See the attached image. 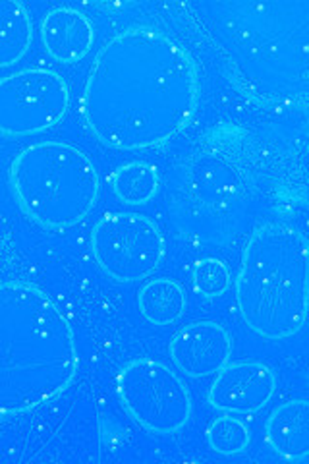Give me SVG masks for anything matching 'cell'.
Masks as SVG:
<instances>
[{"instance_id":"obj_1","label":"cell","mask_w":309,"mask_h":464,"mask_svg":"<svg viewBox=\"0 0 309 464\" xmlns=\"http://www.w3.org/2000/svg\"><path fill=\"white\" fill-rule=\"evenodd\" d=\"M198 101V68L189 53L159 29L131 27L97 53L82 114L109 148L145 150L179 136Z\"/></svg>"},{"instance_id":"obj_2","label":"cell","mask_w":309,"mask_h":464,"mask_svg":"<svg viewBox=\"0 0 309 464\" xmlns=\"http://www.w3.org/2000/svg\"><path fill=\"white\" fill-rule=\"evenodd\" d=\"M186 10L244 95L276 111L305 107L309 0H199Z\"/></svg>"},{"instance_id":"obj_3","label":"cell","mask_w":309,"mask_h":464,"mask_svg":"<svg viewBox=\"0 0 309 464\" xmlns=\"http://www.w3.org/2000/svg\"><path fill=\"white\" fill-rule=\"evenodd\" d=\"M78 366L76 335L47 293L22 281L0 285V414L61 395Z\"/></svg>"},{"instance_id":"obj_4","label":"cell","mask_w":309,"mask_h":464,"mask_svg":"<svg viewBox=\"0 0 309 464\" xmlns=\"http://www.w3.org/2000/svg\"><path fill=\"white\" fill-rule=\"evenodd\" d=\"M309 244L283 223L257 228L247 240L237 281L238 308L249 329L265 339L296 335L307 314Z\"/></svg>"},{"instance_id":"obj_5","label":"cell","mask_w":309,"mask_h":464,"mask_svg":"<svg viewBox=\"0 0 309 464\" xmlns=\"http://www.w3.org/2000/svg\"><path fill=\"white\" fill-rule=\"evenodd\" d=\"M256 198L257 182L246 159L227 143H209L180 165L169 208L189 242L225 244L246 228Z\"/></svg>"},{"instance_id":"obj_6","label":"cell","mask_w":309,"mask_h":464,"mask_svg":"<svg viewBox=\"0 0 309 464\" xmlns=\"http://www.w3.org/2000/svg\"><path fill=\"white\" fill-rule=\"evenodd\" d=\"M12 190L29 219L68 228L85 219L99 198V172L76 145L41 141L24 150L10 169Z\"/></svg>"},{"instance_id":"obj_7","label":"cell","mask_w":309,"mask_h":464,"mask_svg":"<svg viewBox=\"0 0 309 464\" xmlns=\"http://www.w3.org/2000/svg\"><path fill=\"white\" fill-rule=\"evenodd\" d=\"M116 387L128 414L147 431L159 435L174 433L189 420V391L163 362H130L121 370Z\"/></svg>"},{"instance_id":"obj_8","label":"cell","mask_w":309,"mask_h":464,"mask_svg":"<svg viewBox=\"0 0 309 464\" xmlns=\"http://www.w3.org/2000/svg\"><path fill=\"white\" fill-rule=\"evenodd\" d=\"M92 250L109 277L134 283L150 277L165 256L163 232L140 213H111L95 225Z\"/></svg>"},{"instance_id":"obj_9","label":"cell","mask_w":309,"mask_h":464,"mask_svg":"<svg viewBox=\"0 0 309 464\" xmlns=\"http://www.w3.org/2000/svg\"><path fill=\"white\" fill-rule=\"evenodd\" d=\"M70 107L66 82L51 70H22L0 80V136H32L61 122Z\"/></svg>"},{"instance_id":"obj_10","label":"cell","mask_w":309,"mask_h":464,"mask_svg":"<svg viewBox=\"0 0 309 464\" xmlns=\"http://www.w3.org/2000/svg\"><path fill=\"white\" fill-rule=\"evenodd\" d=\"M276 389L275 372L261 362L227 364L209 391V402L218 411L252 414L267 404Z\"/></svg>"},{"instance_id":"obj_11","label":"cell","mask_w":309,"mask_h":464,"mask_svg":"<svg viewBox=\"0 0 309 464\" xmlns=\"http://www.w3.org/2000/svg\"><path fill=\"white\" fill-rule=\"evenodd\" d=\"M232 354V339L215 322H196L176 333L170 343L174 364L189 377H203L223 370Z\"/></svg>"},{"instance_id":"obj_12","label":"cell","mask_w":309,"mask_h":464,"mask_svg":"<svg viewBox=\"0 0 309 464\" xmlns=\"http://www.w3.org/2000/svg\"><path fill=\"white\" fill-rule=\"evenodd\" d=\"M41 39L47 53L58 63L73 64L90 54L95 29L85 14L68 6H58L43 20Z\"/></svg>"},{"instance_id":"obj_13","label":"cell","mask_w":309,"mask_h":464,"mask_svg":"<svg viewBox=\"0 0 309 464\" xmlns=\"http://www.w3.org/2000/svg\"><path fill=\"white\" fill-rule=\"evenodd\" d=\"M265 438L276 455L302 460L309 453V402L288 401L273 411L265 426Z\"/></svg>"},{"instance_id":"obj_14","label":"cell","mask_w":309,"mask_h":464,"mask_svg":"<svg viewBox=\"0 0 309 464\" xmlns=\"http://www.w3.org/2000/svg\"><path fill=\"white\" fill-rule=\"evenodd\" d=\"M34 41V24L16 0H0V68L22 61Z\"/></svg>"},{"instance_id":"obj_15","label":"cell","mask_w":309,"mask_h":464,"mask_svg":"<svg viewBox=\"0 0 309 464\" xmlns=\"http://www.w3.org/2000/svg\"><path fill=\"white\" fill-rule=\"evenodd\" d=\"M140 312L153 325H170L186 312L184 288L167 277L150 281L138 298Z\"/></svg>"},{"instance_id":"obj_16","label":"cell","mask_w":309,"mask_h":464,"mask_svg":"<svg viewBox=\"0 0 309 464\" xmlns=\"http://www.w3.org/2000/svg\"><path fill=\"white\" fill-rule=\"evenodd\" d=\"M114 194L128 206H143L159 190V172L151 163L134 161L116 169L112 174Z\"/></svg>"},{"instance_id":"obj_17","label":"cell","mask_w":309,"mask_h":464,"mask_svg":"<svg viewBox=\"0 0 309 464\" xmlns=\"http://www.w3.org/2000/svg\"><path fill=\"white\" fill-rule=\"evenodd\" d=\"M208 440L213 451L220 455H238L249 447L252 433L237 418H218L211 424Z\"/></svg>"},{"instance_id":"obj_18","label":"cell","mask_w":309,"mask_h":464,"mask_svg":"<svg viewBox=\"0 0 309 464\" xmlns=\"http://www.w3.org/2000/svg\"><path fill=\"white\" fill-rule=\"evenodd\" d=\"M230 286V271L220 259H203L194 269V288L205 298L225 295Z\"/></svg>"}]
</instances>
